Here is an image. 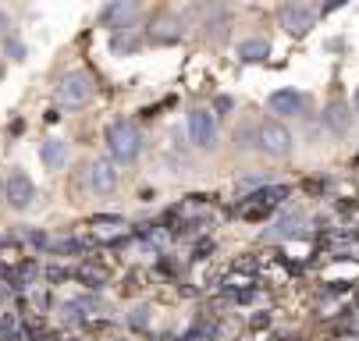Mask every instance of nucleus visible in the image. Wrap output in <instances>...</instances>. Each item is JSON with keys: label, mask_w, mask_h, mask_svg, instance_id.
<instances>
[{"label": "nucleus", "mask_w": 359, "mask_h": 341, "mask_svg": "<svg viewBox=\"0 0 359 341\" xmlns=\"http://www.w3.org/2000/svg\"><path fill=\"white\" fill-rule=\"evenodd\" d=\"M107 146H111V157L118 164H135L142 153V135L132 121H111L107 124Z\"/></svg>", "instance_id": "1"}, {"label": "nucleus", "mask_w": 359, "mask_h": 341, "mask_svg": "<svg viewBox=\"0 0 359 341\" xmlns=\"http://www.w3.org/2000/svg\"><path fill=\"white\" fill-rule=\"evenodd\" d=\"M93 100V78L86 72H68L57 82V103L68 107V111H78Z\"/></svg>", "instance_id": "2"}, {"label": "nucleus", "mask_w": 359, "mask_h": 341, "mask_svg": "<svg viewBox=\"0 0 359 341\" xmlns=\"http://www.w3.org/2000/svg\"><path fill=\"white\" fill-rule=\"evenodd\" d=\"M257 146L263 149L267 157L285 160V157L292 153V132H288L281 121H263V124L257 128Z\"/></svg>", "instance_id": "3"}, {"label": "nucleus", "mask_w": 359, "mask_h": 341, "mask_svg": "<svg viewBox=\"0 0 359 341\" xmlns=\"http://www.w3.org/2000/svg\"><path fill=\"white\" fill-rule=\"evenodd\" d=\"M32 199H36V185H32V178L25 175V170H14V175L8 178V185H4V203L11 206V210H29L32 206Z\"/></svg>", "instance_id": "4"}, {"label": "nucleus", "mask_w": 359, "mask_h": 341, "mask_svg": "<svg viewBox=\"0 0 359 341\" xmlns=\"http://www.w3.org/2000/svg\"><path fill=\"white\" fill-rule=\"evenodd\" d=\"M188 139L199 149H214L217 146V118L210 111H193L188 114Z\"/></svg>", "instance_id": "5"}, {"label": "nucleus", "mask_w": 359, "mask_h": 341, "mask_svg": "<svg viewBox=\"0 0 359 341\" xmlns=\"http://www.w3.org/2000/svg\"><path fill=\"white\" fill-rule=\"evenodd\" d=\"M278 21H281V29L288 36H306L313 29V11L306 4H295V0H292V4H285L278 11Z\"/></svg>", "instance_id": "6"}, {"label": "nucleus", "mask_w": 359, "mask_h": 341, "mask_svg": "<svg viewBox=\"0 0 359 341\" xmlns=\"http://www.w3.org/2000/svg\"><path fill=\"white\" fill-rule=\"evenodd\" d=\"M89 185H93L96 196H111V192L118 188V167H114V160H107V157L93 160V167H89Z\"/></svg>", "instance_id": "7"}, {"label": "nucleus", "mask_w": 359, "mask_h": 341, "mask_svg": "<svg viewBox=\"0 0 359 341\" xmlns=\"http://www.w3.org/2000/svg\"><path fill=\"white\" fill-rule=\"evenodd\" d=\"M267 107H270V114H281V118H295V114H303V93H295V89H274L267 96Z\"/></svg>", "instance_id": "8"}, {"label": "nucleus", "mask_w": 359, "mask_h": 341, "mask_svg": "<svg viewBox=\"0 0 359 341\" xmlns=\"http://www.w3.org/2000/svg\"><path fill=\"white\" fill-rule=\"evenodd\" d=\"M324 128H327V132H334V135H345L349 128H352V107L345 100H331L324 107Z\"/></svg>", "instance_id": "9"}, {"label": "nucleus", "mask_w": 359, "mask_h": 341, "mask_svg": "<svg viewBox=\"0 0 359 341\" xmlns=\"http://www.w3.org/2000/svg\"><path fill=\"white\" fill-rule=\"evenodd\" d=\"M135 14V0H114V4H107L100 11V25L107 29H124Z\"/></svg>", "instance_id": "10"}, {"label": "nucleus", "mask_w": 359, "mask_h": 341, "mask_svg": "<svg viewBox=\"0 0 359 341\" xmlns=\"http://www.w3.org/2000/svg\"><path fill=\"white\" fill-rule=\"evenodd\" d=\"M185 36V21L182 18H160L153 21V29H150V43H157V47H167V43H178Z\"/></svg>", "instance_id": "11"}, {"label": "nucleus", "mask_w": 359, "mask_h": 341, "mask_svg": "<svg viewBox=\"0 0 359 341\" xmlns=\"http://www.w3.org/2000/svg\"><path fill=\"white\" fill-rule=\"evenodd\" d=\"M39 160H43L50 170H61L68 164V142L65 139H47L43 149H39Z\"/></svg>", "instance_id": "12"}, {"label": "nucleus", "mask_w": 359, "mask_h": 341, "mask_svg": "<svg viewBox=\"0 0 359 341\" xmlns=\"http://www.w3.org/2000/svg\"><path fill=\"white\" fill-rule=\"evenodd\" d=\"M267 57H270V43L267 39H242L239 43V60L257 64V60H267Z\"/></svg>", "instance_id": "13"}, {"label": "nucleus", "mask_w": 359, "mask_h": 341, "mask_svg": "<svg viewBox=\"0 0 359 341\" xmlns=\"http://www.w3.org/2000/svg\"><path fill=\"white\" fill-rule=\"evenodd\" d=\"M285 196H288V188H285V185H263L260 192H252L249 199H257V203H263V206H278Z\"/></svg>", "instance_id": "14"}, {"label": "nucleus", "mask_w": 359, "mask_h": 341, "mask_svg": "<svg viewBox=\"0 0 359 341\" xmlns=\"http://www.w3.org/2000/svg\"><path fill=\"white\" fill-rule=\"evenodd\" d=\"M22 338V331H18V320H14V313H8L4 320H0V341H18Z\"/></svg>", "instance_id": "15"}, {"label": "nucleus", "mask_w": 359, "mask_h": 341, "mask_svg": "<svg viewBox=\"0 0 359 341\" xmlns=\"http://www.w3.org/2000/svg\"><path fill=\"white\" fill-rule=\"evenodd\" d=\"M299 231V217H285L281 224H274V231H267L270 239H288V234Z\"/></svg>", "instance_id": "16"}, {"label": "nucleus", "mask_w": 359, "mask_h": 341, "mask_svg": "<svg viewBox=\"0 0 359 341\" xmlns=\"http://www.w3.org/2000/svg\"><path fill=\"white\" fill-rule=\"evenodd\" d=\"M8 54L14 57V60H25V47L18 39H8Z\"/></svg>", "instance_id": "17"}, {"label": "nucleus", "mask_w": 359, "mask_h": 341, "mask_svg": "<svg viewBox=\"0 0 359 341\" xmlns=\"http://www.w3.org/2000/svg\"><path fill=\"white\" fill-rule=\"evenodd\" d=\"M8 29H11V14L0 11V32H8Z\"/></svg>", "instance_id": "18"}, {"label": "nucleus", "mask_w": 359, "mask_h": 341, "mask_svg": "<svg viewBox=\"0 0 359 341\" xmlns=\"http://www.w3.org/2000/svg\"><path fill=\"white\" fill-rule=\"evenodd\" d=\"M345 4V0H327V4H324V11H334V8H342Z\"/></svg>", "instance_id": "19"}, {"label": "nucleus", "mask_w": 359, "mask_h": 341, "mask_svg": "<svg viewBox=\"0 0 359 341\" xmlns=\"http://www.w3.org/2000/svg\"><path fill=\"white\" fill-rule=\"evenodd\" d=\"M352 107H356V111H359V89H356V96H352Z\"/></svg>", "instance_id": "20"}, {"label": "nucleus", "mask_w": 359, "mask_h": 341, "mask_svg": "<svg viewBox=\"0 0 359 341\" xmlns=\"http://www.w3.org/2000/svg\"><path fill=\"white\" fill-rule=\"evenodd\" d=\"M0 196H4V185H0Z\"/></svg>", "instance_id": "21"}]
</instances>
